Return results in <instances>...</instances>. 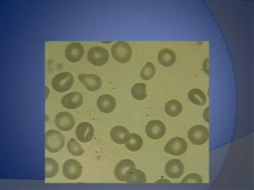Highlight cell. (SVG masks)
<instances>
[{
	"mask_svg": "<svg viewBox=\"0 0 254 190\" xmlns=\"http://www.w3.org/2000/svg\"><path fill=\"white\" fill-rule=\"evenodd\" d=\"M64 146L63 134L57 130H49L46 133V147L52 153L59 152Z\"/></svg>",
	"mask_w": 254,
	"mask_h": 190,
	"instance_id": "obj_1",
	"label": "cell"
},
{
	"mask_svg": "<svg viewBox=\"0 0 254 190\" xmlns=\"http://www.w3.org/2000/svg\"><path fill=\"white\" fill-rule=\"evenodd\" d=\"M111 53L114 59L119 63H127L131 59L132 49L127 42H116L112 46Z\"/></svg>",
	"mask_w": 254,
	"mask_h": 190,
	"instance_id": "obj_2",
	"label": "cell"
},
{
	"mask_svg": "<svg viewBox=\"0 0 254 190\" xmlns=\"http://www.w3.org/2000/svg\"><path fill=\"white\" fill-rule=\"evenodd\" d=\"M74 82V78L70 73H62L57 74L52 80V86L56 91L63 92L69 90Z\"/></svg>",
	"mask_w": 254,
	"mask_h": 190,
	"instance_id": "obj_3",
	"label": "cell"
},
{
	"mask_svg": "<svg viewBox=\"0 0 254 190\" xmlns=\"http://www.w3.org/2000/svg\"><path fill=\"white\" fill-rule=\"evenodd\" d=\"M88 59L93 65L100 67L108 63L109 60V53L105 48L95 46L88 51Z\"/></svg>",
	"mask_w": 254,
	"mask_h": 190,
	"instance_id": "obj_4",
	"label": "cell"
},
{
	"mask_svg": "<svg viewBox=\"0 0 254 190\" xmlns=\"http://www.w3.org/2000/svg\"><path fill=\"white\" fill-rule=\"evenodd\" d=\"M136 169L135 164L129 160H123L117 164L114 169V176L118 181H127L132 172Z\"/></svg>",
	"mask_w": 254,
	"mask_h": 190,
	"instance_id": "obj_5",
	"label": "cell"
},
{
	"mask_svg": "<svg viewBox=\"0 0 254 190\" xmlns=\"http://www.w3.org/2000/svg\"><path fill=\"white\" fill-rule=\"evenodd\" d=\"M189 138L193 145H204L208 140V130L203 125H195L189 130Z\"/></svg>",
	"mask_w": 254,
	"mask_h": 190,
	"instance_id": "obj_6",
	"label": "cell"
},
{
	"mask_svg": "<svg viewBox=\"0 0 254 190\" xmlns=\"http://www.w3.org/2000/svg\"><path fill=\"white\" fill-rule=\"evenodd\" d=\"M81 164L75 160H68L63 165V175L69 180H77L82 175Z\"/></svg>",
	"mask_w": 254,
	"mask_h": 190,
	"instance_id": "obj_7",
	"label": "cell"
},
{
	"mask_svg": "<svg viewBox=\"0 0 254 190\" xmlns=\"http://www.w3.org/2000/svg\"><path fill=\"white\" fill-rule=\"evenodd\" d=\"M188 148V144L181 137H174L167 143L164 146V151L173 155H184Z\"/></svg>",
	"mask_w": 254,
	"mask_h": 190,
	"instance_id": "obj_8",
	"label": "cell"
},
{
	"mask_svg": "<svg viewBox=\"0 0 254 190\" xmlns=\"http://www.w3.org/2000/svg\"><path fill=\"white\" fill-rule=\"evenodd\" d=\"M145 132L147 136L152 140H159L166 132V127L160 120H151L145 127Z\"/></svg>",
	"mask_w": 254,
	"mask_h": 190,
	"instance_id": "obj_9",
	"label": "cell"
},
{
	"mask_svg": "<svg viewBox=\"0 0 254 190\" xmlns=\"http://www.w3.org/2000/svg\"><path fill=\"white\" fill-rule=\"evenodd\" d=\"M84 48L79 42H73L67 46L65 49V57L68 61L76 63L83 58Z\"/></svg>",
	"mask_w": 254,
	"mask_h": 190,
	"instance_id": "obj_10",
	"label": "cell"
},
{
	"mask_svg": "<svg viewBox=\"0 0 254 190\" xmlns=\"http://www.w3.org/2000/svg\"><path fill=\"white\" fill-rule=\"evenodd\" d=\"M55 124L62 131H69L74 127V117L68 112H62L55 117Z\"/></svg>",
	"mask_w": 254,
	"mask_h": 190,
	"instance_id": "obj_11",
	"label": "cell"
},
{
	"mask_svg": "<svg viewBox=\"0 0 254 190\" xmlns=\"http://www.w3.org/2000/svg\"><path fill=\"white\" fill-rule=\"evenodd\" d=\"M76 136L80 142H90L94 136V128L90 123H80L76 130Z\"/></svg>",
	"mask_w": 254,
	"mask_h": 190,
	"instance_id": "obj_12",
	"label": "cell"
},
{
	"mask_svg": "<svg viewBox=\"0 0 254 190\" xmlns=\"http://www.w3.org/2000/svg\"><path fill=\"white\" fill-rule=\"evenodd\" d=\"M79 81L85 86L86 88L90 91H96L102 87L101 79L96 74H79Z\"/></svg>",
	"mask_w": 254,
	"mask_h": 190,
	"instance_id": "obj_13",
	"label": "cell"
},
{
	"mask_svg": "<svg viewBox=\"0 0 254 190\" xmlns=\"http://www.w3.org/2000/svg\"><path fill=\"white\" fill-rule=\"evenodd\" d=\"M83 102V96L79 92L69 93L62 99V104L64 107L69 109H78L81 106Z\"/></svg>",
	"mask_w": 254,
	"mask_h": 190,
	"instance_id": "obj_14",
	"label": "cell"
},
{
	"mask_svg": "<svg viewBox=\"0 0 254 190\" xmlns=\"http://www.w3.org/2000/svg\"><path fill=\"white\" fill-rule=\"evenodd\" d=\"M164 171L167 176L171 178H179L184 173V165L179 160H171L167 162Z\"/></svg>",
	"mask_w": 254,
	"mask_h": 190,
	"instance_id": "obj_15",
	"label": "cell"
},
{
	"mask_svg": "<svg viewBox=\"0 0 254 190\" xmlns=\"http://www.w3.org/2000/svg\"><path fill=\"white\" fill-rule=\"evenodd\" d=\"M97 107L102 113L110 114L114 111L116 107V101L111 95L103 94L97 100Z\"/></svg>",
	"mask_w": 254,
	"mask_h": 190,
	"instance_id": "obj_16",
	"label": "cell"
},
{
	"mask_svg": "<svg viewBox=\"0 0 254 190\" xmlns=\"http://www.w3.org/2000/svg\"><path fill=\"white\" fill-rule=\"evenodd\" d=\"M129 132L125 127L115 126L111 130V137L118 145H124L127 142Z\"/></svg>",
	"mask_w": 254,
	"mask_h": 190,
	"instance_id": "obj_17",
	"label": "cell"
},
{
	"mask_svg": "<svg viewBox=\"0 0 254 190\" xmlns=\"http://www.w3.org/2000/svg\"><path fill=\"white\" fill-rule=\"evenodd\" d=\"M175 53L169 48H164L158 54V61L164 67H170L175 63Z\"/></svg>",
	"mask_w": 254,
	"mask_h": 190,
	"instance_id": "obj_18",
	"label": "cell"
},
{
	"mask_svg": "<svg viewBox=\"0 0 254 190\" xmlns=\"http://www.w3.org/2000/svg\"><path fill=\"white\" fill-rule=\"evenodd\" d=\"M143 146V140L139 135L132 133L129 135L126 142L127 148L130 151H138Z\"/></svg>",
	"mask_w": 254,
	"mask_h": 190,
	"instance_id": "obj_19",
	"label": "cell"
},
{
	"mask_svg": "<svg viewBox=\"0 0 254 190\" xmlns=\"http://www.w3.org/2000/svg\"><path fill=\"white\" fill-rule=\"evenodd\" d=\"M189 99L195 105L202 106V105L206 104V95L200 89H192V90H190L189 93Z\"/></svg>",
	"mask_w": 254,
	"mask_h": 190,
	"instance_id": "obj_20",
	"label": "cell"
},
{
	"mask_svg": "<svg viewBox=\"0 0 254 190\" xmlns=\"http://www.w3.org/2000/svg\"><path fill=\"white\" fill-rule=\"evenodd\" d=\"M182 109H183V107H182L181 103L178 102L177 100H175V99L168 102L165 105V107H164L165 113L169 116L173 117L180 115L181 114Z\"/></svg>",
	"mask_w": 254,
	"mask_h": 190,
	"instance_id": "obj_21",
	"label": "cell"
},
{
	"mask_svg": "<svg viewBox=\"0 0 254 190\" xmlns=\"http://www.w3.org/2000/svg\"><path fill=\"white\" fill-rule=\"evenodd\" d=\"M132 96L137 100L143 101L147 98L146 85L145 83H136L131 89Z\"/></svg>",
	"mask_w": 254,
	"mask_h": 190,
	"instance_id": "obj_22",
	"label": "cell"
},
{
	"mask_svg": "<svg viewBox=\"0 0 254 190\" xmlns=\"http://www.w3.org/2000/svg\"><path fill=\"white\" fill-rule=\"evenodd\" d=\"M59 171V166L54 160L50 158L46 159V178H50L57 175Z\"/></svg>",
	"mask_w": 254,
	"mask_h": 190,
	"instance_id": "obj_23",
	"label": "cell"
},
{
	"mask_svg": "<svg viewBox=\"0 0 254 190\" xmlns=\"http://www.w3.org/2000/svg\"><path fill=\"white\" fill-rule=\"evenodd\" d=\"M127 183H145L146 176L145 173L135 169L127 180Z\"/></svg>",
	"mask_w": 254,
	"mask_h": 190,
	"instance_id": "obj_24",
	"label": "cell"
},
{
	"mask_svg": "<svg viewBox=\"0 0 254 190\" xmlns=\"http://www.w3.org/2000/svg\"><path fill=\"white\" fill-rule=\"evenodd\" d=\"M155 73V66L154 65V63L149 62L143 67V69L141 71V77L144 80H149L154 78Z\"/></svg>",
	"mask_w": 254,
	"mask_h": 190,
	"instance_id": "obj_25",
	"label": "cell"
},
{
	"mask_svg": "<svg viewBox=\"0 0 254 190\" xmlns=\"http://www.w3.org/2000/svg\"><path fill=\"white\" fill-rule=\"evenodd\" d=\"M67 148L68 151L74 156H81L84 152L81 146L79 145V143L77 142V140L73 138L68 141Z\"/></svg>",
	"mask_w": 254,
	"mask_h": 190,
	"instance_id": "obj_26",
	"label": "cell"
},
{
	"mask_svg": "<svg viewBox=\"0 0 254 190\" xmlns=\"http://www.w3.org/2000/svg\"><path fill=\"white\" fill-rule=\"evenodd\" d=\"M203 179L201 176L197 174H190L187 175L184 179L182 180V183H202Z\"/></svg>",
	"mask_w": 254,
	"mask_h": 190,
	"instance_id": "obj_27",
	"label": "cell"
},
{
	"mask_svg": "<svg viewBox=\"0 0 254 190\" xmlns=\"http://www.w3.org/2000/svg\"><path fill=\"white\" fill-rule=\"evenodd\" d=\"M208 61L209 59H205V61L204 62V70L205 71V73L207 74H209Z\"/></svg>",
	"mask_w": 254,
	"mask_h": 190,
	"instance_id": "obj_28",
	"label": "cell"
},
{
	"mask_svg": "<svg viewBox=\"0 0 254 190\" xmlns=\"http://www.w3.org/2000/svg\"><path fill=\"white\" fill-rule=\"evenodd\" d=\"M204 118L206 122H209V107L206 108L204 112Z\"/></svg>",
	"mask_w": 254,
	"mask_h": 190,
	"instance_id": "obj_29",
	"label": "cell"
},
{
	"mask_svg": "<svg viewBox=\"0 0 254 190\" xmlns=\"http://www.w3.org/2000/svg\"><path fill=\"white\" fill-rule=\"evenodd\" d=\"M157 183H161V182H166V183H170V181H169V180L166 179H161V180H158V181H156Z\"/></svg>",
	"mask_w": 254,
	"mask_h": 190,
	"instance_id": "obj_30",
	"label": "cell"
},
{
	"mask_svg": "<svg viewBox=\"0 0 254 190\" xmlns=\"http://www.w3.org/2000/svg\"><path fill=\"white\" fill-rule=\"evenodd\" d=\"M46 92H47V93H46V99H47V98H48V88H47V87H46Z\"/></svg>",
	"mask_w": 254,
	"mask_h": 190,
	"instance_id": "obj_31",
	"label": "cell"
}]
</instances>
